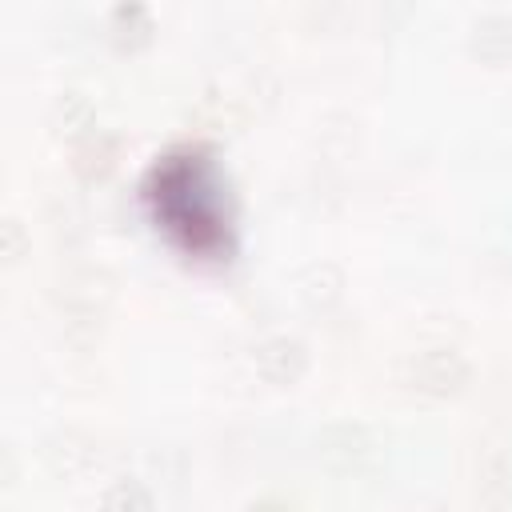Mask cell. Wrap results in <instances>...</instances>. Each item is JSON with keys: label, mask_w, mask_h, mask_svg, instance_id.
Segmentation results:
<instances>
[{"label": "cell", "mask_w": 512, "mask_h": 512, "mask_svg": "<svg viewBox=\"0 0 512 512\" xmlns=\"http://www.w3.org/2000/svg\"><path fill=\"white\" fill-rule=\"evenodd\" d=\"M460 380H464V360L448 348H436L416 364V388L424 392H452Z\"/></svg>", "instance_id": "1"}, {"label": "cell", "mask_w": 512, "mask_h": 512, "mask_svg": "<svg viewBox=\"0 0 512 512\" xmlns=\"http://www.w3.org/2000/svg\"><path fill=\"white\" fill-rule=\"evenodd\" d=\"M256 368L268 376V380H276V384H284V380H296L300 376V368H304V348L296 344V340H268L260 352H256Z\"/></svg>", "instance_id": "2"}, {"label": "cell", "mask_w": 512, "mask_h": 512, "mask_svg": "<svg viewBox=\"0 0 512 512\" xmlns=\"http://www.w3.org/2000/svg\"><path fill=\"white\" fill-rule=\"evenodd\" d=\"M104 512H148V492L136 480H120L104 496Z\"/></svg>", "instance_id": "3"}, {"label": "cell", "mask_w": 512, "mask_h": 512, "mask_svg": "<svg viewBox=\"0 0 512 512\" xmlns=\"http://www.w3.org/2000/svg\"><path fill=\"white\" fill-rule=\"evenodd\" d=\"M252 512H284V508H276V504H256Z\"/></svg>", "instance_id": "4"}]
</instances>
